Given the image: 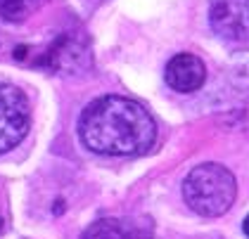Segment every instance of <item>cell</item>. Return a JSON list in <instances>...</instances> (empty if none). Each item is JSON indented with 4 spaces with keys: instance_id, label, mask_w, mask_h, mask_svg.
<instances>
[{
    "instance_id": "obj_1",
    "label": "cell",
    "mask_w": 249,
    "mask_h": 239,
    "mask_svg": "<svg viewBox=\"0 0 249 239\" xmlns=\"http://www.w3.org/2000/svg\"><path fill=\"white\" fill-rule=\"evenodd\" d=\"M78 133L86 147L105 156H138L150 152L157 140L147 109L121 95L93 100L81 114Z\"/></svg>"
},
{
    "instance_id": "obj_2",
    "label": "cell",
    "mask_w": 249,
    "mask_h": 239,
    "mask_svg": "<svg viewBox=\"0 0 249 239\" xmlns=\"http://www.w3.org/2000/svg\"><path fill=\"white\" fill-rule=\"evenodd\" d=\"M183 197L195 213L204 218L223 216L237 197L235 175L221 164H199L195 166L188 178L183 180Z\"/></svg>"
},
{
    "instance_id": "obj_3",
    "label": "cell",
    "mask_w": 249,
    "mask_h": 239,
    "mask_svg": "<svg viewBox=\"0 0 249 239\" xmlns=\"http://www.w3.org/2000/svg\"><path fill=\"white\" fill-rule=\"evenodd\" d=\"M31 121L29 102L24 92L15 85L0 83V154L17 147Z\"/></svg>"
},
{
    "instance_id": "obj_4",
    "label": "cell",
    "mask_w": 249,
    "mask_h": 239,
    "mask_svg": "<svg viewBox=\"0 0 249 239\" xmlns=\"http://www.w3.org/2000/svg\"><path fill=\"white\" fill-rule=\"evenodd\" d=\"M209 24L226 40L249 43V0H209Z\"/></svg>"
},
{
    "instance_id": "obj_5",
    "label": "cell",
    "mask_w": 249,
    "mask_h": 239,
    "mask_svg": "<svg viewBox=\"0 0 249 239\" xmlns=\"http://www.w3.org/2000/svg\"><path fill=\"white\" fill-rule=\"evenodd\" d=\"M207 81V67L197 55L178 52L166 64V83L176 92H195Z\"/></svg>"
},
{
    "instance_id": "obj_6",
    "label": "cell",
    "mask_w": 249,
    "mask_h": 239,
    "mask_svg": "<svg viewBox=\"0 0 249 239\" xmlns=\"http://www.w3.org/2000/svg\"><path fill=\"white\" fill-rule=\"evenodd\" d=\"M40 64H45L48 69L71 74L74 69H81V67L88 64V48H86L83 40H76L71 36H62L57 43H53V48L45 52Z\"/></svg>"
},
{
    "instance_id": "obj_7",
    "label": "cell",
    "mask_w": 249,
    "mask_h": 239,
    "mask_svg": "<svg viewBox=\"0 0 249 239\" xmlns=\"http://www.w3.org/2000/svg\"><path fill=\"white\" fill-rule=\"evenodd\" d=\"M81 239H140L138 230L131 222L119 221V218H102L93 222Z\"/></svg>"
},
{
    "instance_id": "obj_8",
    "label": "cell",
    "mask_w": 249,
    "mask_h": 239,
    "mask_svg": "<svg viewBox=\"0 0 249 239\" xmlns=\"http://www.w3.org/2000/svg\"><path fill=\"white\" fill-rule=\"evenodd\" d=\"M45 0H0V17L5 21H24L31 17Z\"/></svg>"
},
{
    "instance_id": "obj_9",
    "label": "cell",
    "mask_w": 249,
    "mask_h": 239,
    "mask_svg": "<svg viewBox=\"0 0 249 239\" xmlns=\"http://www.w3.org/2000/svg\"><path fill=\"white\" fill-rule=\"evenodd\" d=\"M242 230H245V235H247V237H249V216H247V218H245V222H242Z\"/></svg>"
},
{
    "instance_id": "obj_10",
    "label": "cell",
    "mask_w": 249,
    "mask_h": 239,
    "mask_svg": "<svg viewBox=\"0 0 249 239\" xmlns=\"http://www.w3.org/2000/svg\"><path fill=\"white\" fill-rule=\"evenodd\" d=\"M0 230H2V216H0Z\"/></svg>"
}]
</instances>
